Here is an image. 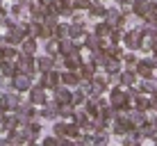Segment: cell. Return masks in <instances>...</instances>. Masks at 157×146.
<instances>
[{"label":"cell","mask_w":157,"mask_h":146,"mask_svg":"<svg viewBox=\"0 0 157 146\" xmlns=\"http://www.w3.org/2000/svg\"><path fill=\"white\" fill-rule=\"evenodd\" d=\"M30 103L32 105H41V103H46V91L41 87H30Z\"/></svg>","instance_id":"cell-2"},{"label":"cell","mask_w":157,"mask_h":146,"mask_svg":"<svg viewBox=\"0 0 157 146\" xmlns=\"http://www.w3.org/2000/svg\"><path fill=\"white\" fill-rule=\"evenodd\" d=\"M21 53H25V55H34L36 53V39L34 37H25L21 41Z\"/></svg>","instance_id":"cell-1"}]
</instances>
